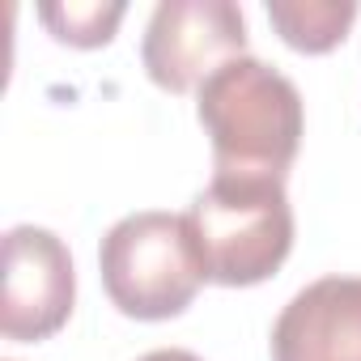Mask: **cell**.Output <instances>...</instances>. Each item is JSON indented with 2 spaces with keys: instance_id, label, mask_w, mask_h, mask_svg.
Segmentation results:
<instances>
[{
  "instance_id": "6da1fadb",
  "label": "cell",
  "mask_w": 361,
  "mask_h": 361,
  "mask_svg": "<svg viewBox=\"0 0 361 361\" xmlns=\"http://www.w3.org/2000/svg\"><path fill=\"white\" fill-rule=\"evenodd\" d=\"M196 115L213 145L217 174H251L285 183L306 123L302 94L285 73L255 56H238L200 85Z\"/></svg>"
},
{
  "instance_id": "7a4b0ae2",
  "label": "cell",
  "mask_w": 361,
  "mask_h": 361,
  "mask_svg": "<svg viewBox=\"0 0 361 361\" xmlns=\"http://www.w3.org/2000/svg\"><path fill=\"white\" fill-rule=\"evenodd\" d=\"M204 276L213 285L247 289L268 281L293 247V209L281 178L213 174L188 209Z\"/></svg>"
},
{
  "instance_id": "3957f363",
  "label": "cell",
  "mask_w": 361,
  "mask_h": 361,
  "mask_svg": "<svg viewBox=\"0 0 361 361\" xmlns=\"http://www.w3.org/2000/svg\"><path fill=\"white\" fill-rule=\"evenodd\" d=\"M106 298L140 323H161L183 314L204 276V259L188 213H132L115 221L98 247Z\"/></svg>"
},
{
  "instance_id": "277c9868",
  "label": "cell",
  "mask_w": 361,
  "mask_h": 361,
  "mask_svg": "<svg viewBox=\"0 0 361 361\" xmlns=\"http://www.w3.org/2000/svg\"><path fill=\"white\" fill-rule=\"evenodd\" d=\"M238 56H247V22L230 0H161L140 43V64L166 94L200 90Z\"/></svg>"
},
{
  "instance_id": "5b68a950",
  "label": "cell",
  "mask_w": 361,
  "mask_h": 361,
  "mask_svg": "<svg viewBox=\"0 0 361 361\" xmlns=\"http://www.w3.org/2000/svg\"><path fill=\"white\" fill-rule=\"evenodd\" d=\"M77 302V272L64 238L43 226H13L5 234V298L0 331L5 340L35 344L56 336Z\"/></svg>"
},
{
  "instance_id": "8992f818",
  "label": "cell",
  "mask_w": 361,
  "mask_h": 361,
  "mask_svg": "<svg viewBox=\"0 0 361 361\" xmlns=\"http://www.w3.org/2000/svg\"><path fill=\"white\" fill-rule=\"evenodd\" d=\"M272 361H361V276H323L272 323Z\"/></svg>"
},
{
  "instance_id": "52a82bcc",
  "label": "cell",
  "mask_w": 361,
  "mask_h": 361,
  "mask_svg": "<svg viewBox=\"0 0 361 361\" xmlns=\"http://www.w3.org/2000/svg\"><path fill=\"white\" fill-rule=\"evenodd\" d=\"M268 22L293 51L323 56L344 43L348 26L357 22V5L353 0H272Z\"/></svg>"
},
{
  "instance_id": "ba28073f",
  "label": "cell",
  "mask_w": 361,
  "mask_h": 361,
  "mask_svg": "<svg viewBox=\"0 0 361 361\" xmlns=\"http://www.w3.org/2000/svg\"><path fill=\"white\" fill-rule=\"evenodd\" d=\"M128 5L111 0H85V5H39V22L51 30L56 43H68V47H106L115 39V26L123 22Z\"/></svg>"
},
{
  "instance_id": "9c48e42d",
  "label": "cell",
  "mask_w": 361,
  "mask_h": 361,
  "mask_svg": "<svg viewBox=\"0 0 361 361\" xmlns=\"http://www.w3.org/2000/svg\"><path fill=\"white\" fill-rule=\"evenodd\" d=\"M136 361H204V357H196V353H188V348H153V353H145V357H136Z\"/></svg>"
}]
</instances>
